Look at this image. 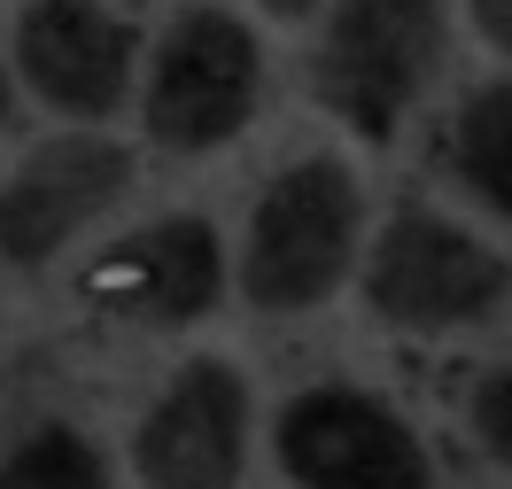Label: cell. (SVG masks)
Segmentation results:
<instances>
[{
  "label": "cell",
  "mask_w": 512,
  "mask_h": 489,
  "mask_svg": "<svg viewBox=\"0 0 512 489\" xmlns=\"http://www.w3.org/2000/svg\"><path fill=\"white\" fill-rule=\"evenodd\" d=\"M365 241V187L342 156H295L264 179V195L241 233V295L256 311L288 319V311H319L350 272Z\"/></svg>",
  "instance_id": "1"
},
{
  "label": "cell",
  "mask_w": 512,
  "mask_h": 489,
  "mask_svg": "<svg viewBox=\"0 0 512 489\" xmlns=\"http://www.w3.org/2000/svg\"><path fill=\"white\" fill-rule=\"evenodd\" d=\"M264 109V47L241 16L225 8H187L148 55L140 78V132L163 156H210L241 140Z\"/></svg>",
  "instance_id": "2"
},
{
  "label": "cell",
  "mask_w": 512,
  "mask_h": 489,
  "mask_svg": "<svg viewBox=\"0 0 512 489\" xmlns=\"http://www.w3.org/2000/svg\"><path fill=\"white\" fill-rule=\"evenodd\" d=\"M365 303L404 334H466L512 303V264L443 210H396L365 249Z\"/></svg>",
  "instance_id": "3"
},
{
  "label": "cell",
  "mask_w": 512,
  "mask_h": 489,
  "mask_svg": "<svg viewBox=\"0 0 512 489\" xmlns=\"http://www.w3.org/2000/svg\"><path fill=\"white\" fill-rule=\"evenodd\" d=\"M435 63H443V0H334L311 55V86L350 132L388 140L427 94Z\"/></svg>",
  "instance_id": "4"
},
{
  "label": "cell",
  "mask_w": 512,
  "mask_h": 489,
  "mask_svg": "<svg viewBox=\"0 0 512 489\" xmlns=\"http://www.w3.org/2000/svg\"><path fill=\"white\" fill-rule=\"evenodd\" d=\"M272 458L295 489H435V458L412 420L350 381L295 389L272 420Z\"/></svg>",
  "instance_id": "5"
},
{
  "label": "cell",
  "mask_w": 512,
  "mask_h": 489,
  "mask_svg": "<svg viewBox=\"0 0 512 489\" xmlns=\"http://www.w3.org/2000/svg\"><path fill=\"white\" fill-rule=\"evenodd\" d=\"M125 195H132V148L125 140H109L94 125L39 140L32 156L0 179V264H16V272L55 264L78 233L94 218H109Z\"/></svg>",
  "instance_id": "6"
},
{
  "label": "cell",
  "mask_w": 512,
  "mask_h": 489,
  "mask_svg": "<svg viewBox=\"0 0 512 489\" xmlns=\"http://www.w3.org/2000/svg\"><path fill=\"white\" fill-rule=\"evenodd\" d=\"M132 474L148 489H241L249 474V381L233 358H194L132 427Z\"/></svg>",
  "instance_id": "7"
},
{
  "label": "cell",
  "mask_w": 512,
  "mask_h": 489,
  "mask_svg": "<svg viewBox=\"0 0 512 489\" xmlns=\"http://www.w3.org/2000/svg\"><path fill=\"white\" fill-rule=\"evenodd\" d=\"M8 55L24 94L63 125H109L132 101V24L109 0H24Z\"/></svg>",
  "instance_id": "8"
},
{
  "label": "cell",
  "mask_w": 512,
  "mask_h": 489,
  "mask_svg": "<svg viewBox=\"0 0 512 489\" xmlns=\"http://www.w3.org/2000/svg\"><path fill=\"white\" fill-rule=\"evenodd\" d=\"M218 288H225V241L210 218L132 226L78 280V295L117 326H187L218 303Z\"/></svg>",
  "instance_id": "9"
},
{
  "label": "cell",
  "mask_w": 512,
  "mask_h": 489,
  "mask_svg": "<svg viewBox=\"0 0 512 489\" xmlns=\"http://www.w3.org/2000/svg\"><path fill=\"white\" fill-rule=\"evenodd\" d=\"M450 171H458V187L474 202L512 218V63H505V78L466 94L458 125H450Z\"/></svg>",
  "instance_id": "10"
},
{
  "label": "cell",
  "mask_w": 512,
  "mask_h": 489,
  "mask_svg": "<svg viewBox=\"0 0 512 489\" xmlns=\"http://www.w3.org/2000/svg\"><path fill=\"white\" fill-rule=\"evenodd\" d=\"M0 489H109V458L86 427L39 420L32 435H16L0 458Z\"/></svg>",
  "instance_id": "11"
},
{
  "label": "cell",
  "mask_w": 512,
  "mask_h": 489,
  "mask_svg": "<svg viewBox=\"0 0 512 489\" xmlns=\"http://www.w3.org/2000/svg\"><path fill=\"white\" fill-rule=\"evenodd\" d=\"M466 427H474L481 451L512 474V365H497V373H481V381H474V396H466Z\"/></svg>",
  "instance_id": "12"
},
{
  "label": "cell",
  "mask_w": 512,
  "mask_h": 489,
  "mask_svg": "<svg viewBox=\"0 0 512 489\" xmlns=\"http://www.w3.org/2000/svg\"><path fill=\"white\" fill-rule=\"evenodd\" d=\"M466 16H474V32L489 55H505L512 63V0H466Z\"/></svg>",
  "instance_id": "13"
},
{
  "label": "cell",
  "mask_w": 512,
  "mask_h": 489,
  "mask_svg": "<svg viewBox=\"0 0 512 489\" xmlns=\"http://www.w3.org/2000/svg\"><path fill=\"white\" fill-rule=\"evenodd\" d=\"M264 16H280V24H303V16H319V0H256Z\"/></svg>",
  "instance_id": "14"
},
{
  "label": "cell",
  "mask_w": 512,
  "mask_h": 489,
  "mask_svg": "<svg viewBox=\"0 0 512 489\" xmlns=\"http://www.w3.org/2000/svg\"><path fill=\"white\" fill-rule=\"evenodd\" d=\"M8 109H16V86H8V63H0V125H8Z\"/></svg>",
  "instance_id": "15"
}]
</instances>
